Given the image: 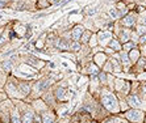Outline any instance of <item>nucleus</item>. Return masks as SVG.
Listing matches in <instances>:
<instances>
[{"instance_id":"1","label":"nucleus","mask_w":146,"mask_h":123,"mask_svg":"<svg viewBox=\"0 0 146 123\" xmlns=\"http://www.w3.org/2000/svg\"><path fill=\"white\" fill-rule=\"evenodd\" d=\"M100 102L113 115H117L119 113H121L119 98H117V96H116L115 93H112V90L109 88L107 89V86H103L100 89Z\"/></svg>"},{"instance_id":"2","label":"nucleus","mask_w":146,"mask_h":123,"mask_svg":"<svg viewBox=\"0 0 146 123\" xmlns=\"http://www.w3.org/2000/svg\"><path fill=\"white\" fill-rule=\"evenodd\" d=\"M122 116L130 123H142L145 122L146 111L142 109H133V107H130L128 111L122 113Z\"/></svg>"},{"instance_id":"3","label":"nucleus","mask_w":146,"mask_h":123,"mask_svg":"<svg viewBox=\"0 0 146 123\" xmlns=\"http://www.w3.org/2000/svg\"><path fill=\"white\" fill-rule=\"evenodd\" d=\"M137 17H138V12L137 10H129L125 16H122L120 18V22L124 27H129V29H134L137 26Z\"/></svg>"},{"instance_id":"4","label":"nucleus","mask_w":146,"mask_h":123,"mask_svg":"<svg viewBox=\"0 0 146 123\" xmlns=\"http://www.w3.org/2000/svg\"><path fill=\"white\" fill-rule=\"evenodd\" d=\"M98 41H99V46L107 47L109 44V42L115 38V33L111 29H100L98 30Z\"/></svg>"},{"instance_id":"5","label":"nucleus","mask_w":146,"mask_h":123,"mask_svg":"<svg viewBox=\"0 0 146 123\" xmlns=\"http://www.w3.org/2000/svg\"><path fill=\"white\" fill-rule=\"evenodd\" d=\"M126 101L129 103L130 107L133 109H142V110H146L143 106H145V102L146 99H143L142 97L139 96L138 93H129L126 96Z\"/></svg>"},{"instance_id":"6","label":"nucleus","mask_w":146,"mask_h":123,"mask_svg":"<svg viewBox=\"0 0 146 123\" xmlns=\"http://www.w3.org/2000/svg\"><path fill=\"white\" fill-rule=\"evenodd\" d=\"M115 56H117L119 58V60L121 62L122 64V69H124V72H126V73H129L130 71H132V67L134 64H133L132 62H130L129 59V54L125 51V50H121L120 52H116Z\"/></svg>"},{"instance_id":"7","label":"nucleus","mask_w":146,"mask_h":123,"mask_svg":"<svg viewBox=\"0 0 146 123\" xmlns=\"http://www.w3.org/2000/svg\"><path fill=\"white\" fill-rule=\"evenodd\" d=\"M53 93H54L55 98H57V101L59 103L68 101V90H67V88H66V86H62V85H59V84H58V85L53 89Z\"/></svg>"},{"instance_id":"8","label":"nucleus","mask_w":146,"mask_h":123,"mask_svg":"<svg viewBox=\"0 0 146 123\" xmlns=\"http://www.w3.org/2000/svg\"><path fill=\"white\" fill-rule=\"evenodd\" d=\"M108 59H109V56L106 54V52H104V50L92 55V60H94V63H95L98 67H100V68H103V67H104V64L108 62Z\"/></svg>"},{"instance_id":"9","label":"nucleus","mask_w":146,"mask_h":123,"mask_svg":"<svg viewBox=\"0 0 146 123\" xmlns=\"http://www.w3.org/2000/svg\"><path fill=\"white\" fill-rule=\"evenodd\" d=\"M32 107L34 109V111L36 113H44V111H46L48 109H50V106L48 105V103L45 102L44 98H37L34 99L33 102H32Z\"/></svg>"},{"instance_id":"10","label":"nucleus","mask_w":146,"mask_h":123,"mask_svg":"<svg viewBox=\"0 0 146 123\" xmlns=\"http://www.w3.org/2000/svg\"><path fill=\"white\" fill-rule=\"evenodd\" d=\"M84 30H86L84 25H82V24L74 25V26L71 27V30H70V33H71V39L72 41H79L80 42L82 34L84 33Z\"/></svg>"},{"instance_id":"11","label":"nucleus","mask_w":146,"mask_h":123,"mask_svg":"<svg viewBox=\"0 0 146 123\" xmlns=\"http://www.w3.org/2000/svg\"><path fill=\"white\" fill-rule=\"evenodd\" d=\"M33 107H29L27 106L25 110L21 113V119H23V123H34V115H36V111L32 110Z\"/></svg>"},{"instance_id":"12","label":"nucleus","mask_w":146,"mask_h":123,"mask_svg":"<svg viewBox=\"0 0 146 123\" xmlns=\"http://www.w3.org/2000/svg\"><path fill=\"white\" fill-rule=\"evenodd\" d=\"M132 31H133V29H129V27H124V26H122L121 31H120L119 35H117L116 38H119L121 43L129 42L130 41V37H132Z\"/></svg>"},{"instance_id":"13","label":"nucleus","mask_w":146,"mask_h":123,"mask_svg":"<svg viewBox=\"0 0 146 123\" xmlns=\"http://www.w3.org/2000/svg\"><path fill=\"white\" fill-rule=\"evenodd\" d=\"M41 116H42V123H55V120H57V115L51 110V107L44 113H41Z\"/></svg>"},{"instance_id":"14","label":"nucleus","mask_w":146,"mask_h":123,"mask_svg":"<svg viewBox=\"0 0 146 123\" xmlns=\"http://www.w3.org/2000/svg\"><path fill=\"white\" fill-rule=\"evenodd\" d=\"M25 62H27L28 64H31L32 67H34V68H42L45 65V62L41 60V59L36 58V56H33V55H28V58H25Z\"/></svg>"},{"instance_id":"15","label":"nucleus","mask_w":146,"mask_h":123,"mask_svg":"<svg viewBox=\"0 0 146 123\" xmlns=\"http://www.w3.org/2000/svg\"><path fill=\"white\" fill-rule=\"evenodd\" d=\"M19 89H20L21 96L27 97V96H29V94L32 93L33 86H32V84H29L28 81H20V82H19Z\"/></svg>"},{"instance_id":"16","label":"nucleus","mask_w":146,"mask_h":123,"mask_svg":"<svg viewBox=\"0 0 146 123\" xmlns=\"http://www.w3.org/2000/svg\"><path fill=\"white\" fill-rule=\"evenodd\" d=\"M129 59H130V62H132L133 64H136L137 62H138V59L142 56V54H141V50H139V47L137 46V47H134V48H132L129 52Z\"/></svg>"},{"instance_id":"17","label":"nucleus","mask_w":146,"mask_h":123,"mask_svg":"<svg viewBox=\"0 0 146 123\" xmlns=\"http://www.w3.org/2000/svg\"><path fill=\"white\" fill-rule=\"evenodd\" d=\"M100 71H102V68L98 67L94 62H88V64L86 65V72H87L88 75H91V76L92 75H98Z\"/></svg>"},{"instance_id":"18","label":"nucleus","mask_w":146,"mask_h":123,"mask_svg":"<svg viewBox=\"0 0 146 123\" xmlns=\"http://www.w3.org/2000/svg\"><path fill=\"white\" fill-rule=\"evenodd\" d=\"M11 123H23L21 119V113L19 107H13L12 110V114H11Z\"/></svg>"},{"instance_id":"19","label":"nucleus","mask_w":146,"mask_h":123,"mask_svg":"<svg viewBox=\"0 0 146 123\" xmlns=\"http://www.w3.org/2000/svg\"><path fill=\"white\" fill-rule=\"evenodd\" d=\"M117 96H119V103H120V109H121V113H125V111H128V110L130 109L129 103H128V101H126V97L122 96L121 94H119L117 93Z\"/></svg>"},{"instance_id":"20","label":"nucleus","mask_w":146,"mask_h":123,"mask_svg":"<svg viewBox=\"0 0 146 123\" xmlns=\"http://www.w3.org/2000/svg\"><path fill=\"white\" fill-rule=\"evenodd\" d=\"M108 46H109V47H111V48H113V50H115V51L116 52H120V51H121V50H122V43H121V42H120V39H119V38H113V39H112V41H111V42H109V44H108Z\"/></svg>"},{"instance_id":"21","label":"nucleus","mask_w":146,"mask_h":123,"mask_svg":"<svg viewBox=\"0 0 146 123\" xmlns=\"http://www.w3.org/2000/svg\"><path fill=\"white\" fill-rule=\"evenodd\" d=\"M92 30H88V29H86L84 30V33L82 34V38H80V43L82 44H87L90 42V39H91V37H92Z\"/></svg>"},{"instance_id":"22","label":"nucleus","mask_w":146,"mask_h":123,"mask_svg":"<svg viewBox=\"0 0 146 123\" xmlns=\"http://www.w3.org/2000/svg\"><path fill=\"white\" fill-rule=\"evenodd\" d=\"M134 65H136V68L139 72H145L146 71V56H141Z\"/></svg>"},{"instance_id":"23","label":"nucleus","mask_w":146,"mask_h":123,"mask_svg":"<svg viewBox=\"0 0 146 123\" xmlns=\"http://www.w3.org/2000/svg\"><path fill=\"white\" fill-rule=\"evenodd\" d=\"M48 7H50L49 0H36V8L37 9H45Z\"/></svg>"},{"instance_id":"24","label":"nucleus","mask_w":146,"mask_h":123,"mask_svg":"<svg viewBox=\"0 0 146 123\" xmlns=\"http://www.w3.org/2000/svg\"><path fill=\"white\" fill-rule=\"evenodd\" d=\"M138 44H136L133 41H129V42H125V43H122V50H125L126 52H129L132 48H134V47H137Z\"/></svg>"},{"instance_id":"25","label":"nucleus","mask_w":146,"mask_h":123,"mask_svg":"<svg viewBox=\"0 0 146 123\" xmlns=\"http://www.w3.org/2000/svg\"><path fill=\"white\" fill-rule=\"evenodd\" d=\"M120 122H121V118H119V116H108V118L102 120V123H120Z\"/></svg>"},{"instance_id":"26","label":"nucleus","mask_w":146,"mask_h":123,"mask_svg":"<svg viewBox=\"0 0 146 123\" xmlns=\"http://www.w3.org/2000/svg\"><path fill=\"white\" fill-rule=\"evenodd\" d=\"M103 71L107 72V73H112L113 72V65H112V62H111V59H108V62H107L106 64H104V67H103Z\"/></svg>"},{"instance_id":"27","label":"nucleus","mask_w":146,"mask_h":123,"mask_svg":"<svg viewBox=\"0 0 146 123\" xmlns=\"http://www.w3.org/2000/svg\"><path fill=\"white\" fill-rule=\"evenodd\" d=\"M88 44H90V48H94V47H96V46H99L98 35H96V34H92V37H91V39H90Z\"/></svg>"},{"instance_id":"28","label":"nucleus","mask_w":146,"mask_h":123,"mask_svg":"<svg viewBox=\"0 0 146 123\" xmlns=\"http://www.w3.org/2000/svg\"><path fill=\"white\" fill-rule=\"evenodd\" d=\"M134 30L138 33L139 35H142L143 33H146V25H141V24H137V26L134 27Z\"/></svg>"},{"instance_id":"29","label":"nucleus","mask_w":146,"mask_h":123,"mask_svg":"<svg viewBox=\"0 0 146 123\" xmlns=\"http://www.w3.org/2000/svg\"><path fill=\"white\" fill-rule=\"evenodd\" d=\"M146 43V33H143L142 35H139V41H138V46L139 44Z\"/></svg>"},{"instance_id":"30","label":"nucleus","mask_w":146,"mask_h":123,"mask_svg":"<svg viewBox=\"0 0 146 123\" xmlns=\"http://www.w3.org/2000/svg\"><path fill=\"white\" fill-rule=\"evenodd\" d=\"M139 50H141V54H142V56H146V43L139 44Z\"/></svg>"},{"instance_id":"31","label":"nucleus","mask_w":146,"mask_h":123,"mask_svg":"<svg viewBox=\"0 0 146 123\" xmlns=\"http://www.w3.org/2000/svg\"><path fill=\"white\" fill-rule=\"evenodd\" d=\"M7 5H8L7 1H4V0H0V9H1V8H5Z\"/></svg>"},{"instance_id":"32","label":"nucleus","mask_w":146,"mask_h":123,"mask_svg":"<svg viewBox=\"0 0 146 123\" xmlns=\"http://www.w3.org/2000/svg\"><path fill=\"white\" fill-rule=\"evenodd\" d=\"M61 1V0H49V3H50V5H55V4H58Z\"/></svg>"},{"instance_id":"33","label":"nucleus","mask_w":146,"mask_h":123,"mask_svg":"<svg viewBox=\"0 0 146 123\" xmlns=\"http://www.w3.org/2000/svg\"><path fill=\"white\" fill-rule=\"evenodd\" d=\"M120 123H130V122H128V120H126L125 118H124V120H122V122H120Z\"/></svg>"},{"instance_id":"34","label":"nucleus","mask_w":146,"mask_h":123,"mask_svg":"<svg viewBox=\"0 0 146 123\" xmlns=\"http://www.w3.org/2000/svg\"><path fill=\"white\" fill-rule=\"evenodd\" d=\"M145 123H146V116H145Z\"/></svg>"},{"instance_id":"35","label":"nucleus","mask_w":146,"mask_h":123,"mask_svg":"<svg viewBox=\"0 0 146 123\" xmlns=\"http://www.w3.org/2000/svg\"><path fill=\"white\" fill-rule=\"evenodd\" d=\"M94 123H96V122H94Z\"/></svg>"}]
</instances>
